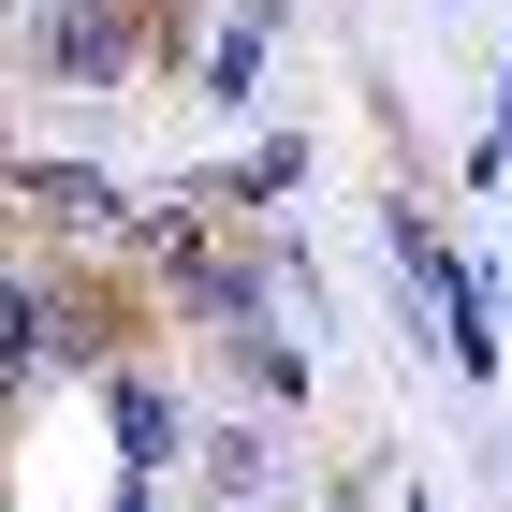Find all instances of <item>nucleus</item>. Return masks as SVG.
<instances>
[{
	"label": "nucleus",
	"instance_id": "obj_1",
	"mask_svg": "<svg viewBox=\"0 0 512 512\" xmlns=\"http://www.w3.org/2000/svg\"><path fill=\"white\" fill-rule=\"evenodd\" d=\"M30 59H44V88H118L132 59H147V15H132V0H59L30 30Z\"/></svg>",
	"mask_w": 512,
	"mask_h": 512
},
{
	"label": "nucleus",
	"instance_id": "obj_2",
	"mask_svg": "<svg viewBox=\"0 0 512 512\" xmlns=\"http://www.w3.org/2000/svg\"><path fill=\"white\" fill-rule=\"evenodd\" d=\"M30 205L59 220V235H103V220H118V176H88V161H44V176H30Z\"/></svg>",
	"mask_w": 512,
	"mask_h": 512
},
{
	"label": "nucleus",
	"instance_id": "obj_3",
	"mask_svg": "<svg viewBox=\"0 0 512 512\" xmlns=\"http://www.w3.org/2000/svg\"><path fill=\"white\" fill-rule=\"evenodd\" d=\"M118 454H132V469H161V454H176V395H161L147 366H118Z\"/></svg>",
	"mask_w": 512,
	"mask_h": 512
},
{
	"label": "nucleus",
	"instance_id": "obj_4",
	"mask_svg": "<svg viewBox=\"0 0 512 512\" xmlns=\"http://www.w3.org/2000/svg\"><path fill=\"white\" fill-rule=\"evenodd\" d=\"M205 483L220 498H278V425H220L205 439Z\"/></svg>",
	"mask_w": 512,
	"mask_h": 512
},
{
	"label": "nucleus",
	"instance_id": "obj_5",
	"mask_svg": "<svg viewBox=\"0 0 512 512\" xmlns=\"http://www.w3.org/2000/svg\"><path fill=\"white\" fill-rule=\"evenodd\" d=\"M264 88V30H220V59H205V103H249Z\"/></svg>",
	"mask_w": 512,
	"mask_h": 512
},
{
	"label": "nucleus",
	"instance_id": "obj_6",
	"mask_svg": "<svg viewBox=\"0 0 512 512\" xmlns=\"http://www.w3.org/2000/svg\"><path fill=\"white\" fill-rule=\"evenodd\" d=\"M30 352H44V293H0V381H30Z\"/></svg>",
	"mask_w": 512,
	"mask_h": 512
},
{
	"label": "nucleus",
	"instance_id": "obj_7",
	"mask_svg": "<svg viewBox=\"0 0 512 512\" xmlns=\"http://www.w3.org/2000/svg\"><path fill=\"white\" fill-rule=\"evenodd\" d=\"M278 15H293V0H235V30H264V44H278Z\"/></svg>",
	"mask_w": 512,
	"mask_h": 512
},
{
	"label": "nucleus",
	"instance_id": "obj_8",
	"mask_svg": "<svg viewBox=\"0 0 512 512\" xmlns=\"http://www.w3.org/2000/svg\"><path fill=\"white\" fill-rule=\"evenodd\" d=\"M220 512H249V498H220Z\"/></svg>",
	"mask_w": 512,
	"mask_h": 512
}]
</instances>
